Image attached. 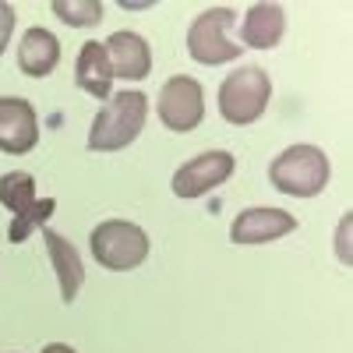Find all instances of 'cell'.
I'll use <instances>...</instances> for the list:
<instances>
[{"label": "cell", "mask_w": 353, "mask_h": 353, "mask_svg": "<svg viewBox=\"0 0 353 353\" xmlns=\"http://www.w3.org/2000/svg\"><path fill=\"white\" fill-rule=\"evenodd\" d=\"M233 156L230 152H201L194 159H188L181 170L173 173V194L176 198H201V194H209L212 188H219L223 181H230L233 176Z\"/></svg>", "instance_id": "obj_8"}, {"label": "cell", "mask_w": 353, "mask_h": 353, "mask_svg": "<svg viewBox=\"0 0 353 353\" xmlns=\"http://www.w3.org/2000/svg\"><path fill=\"white\" fill-rule=\"evenodd\" d=\"M43 353H74L68 343H50V346H43Z\"/></svg>", "instance_id": "obj_19"}, {"label": "cell", "mask_w": 353, "mask_h": 353, "mask_svg": "<svg viewBox=\"0 0 353 353\" xmlns=\"http://www.w3.org/2000/svg\"><path fill=\"white\" fill-rule=\"evenodd\" d=\"M0 205L14 212V219L8 226V241L11 244L28 241L57 212V201L53 198H39L36 194V176L21 173V170H11V173L0 176Z\"/></svg>", "instance_id": "obj_3"}, {"label": "cell", "mask_w": 353, "mask_h": 353, "mask_svg": "<svg viewBox=\"0 0 353 353\" xmlns=\"http://www.w3.org/2000/svg\"><path fill=\"white\" fill-rule=\"evenodd\" d=\"M39 141V121L36 110L21 96H0V152L25 156Z\"/></svg>", "instance_id": "obj_9"}, {"label": "cell", "mask_w": 353, "mask_h": 353, "mask_svg": "<svg viewBox=\"0 0 353 353\" xmlns=\"http://www.w3.org/2000/svg\"><path fill=\"white\" fill-rule=\"evenodd\" d=\"M159 121L163 128L176 131V134H184V131H194L201 124V117H205V92H201V85L188 74H173L166 85H163V92H159Z\"/></svg>", "instance_id": "obj_7"}, {"label": "cell", "mask_w": 353, "mask_h": 353, "mask_svg": "<svg viewBox=\"0 0 353 353\" xmlns=\"http://www.w3.org/2000/svg\"><path fill=\"white\" fill-rule=\"evenodd\" d=\"M145 117H149V99L138 88H124L106 99V106L96 113L92 131H88V149L92 152H121L141 134Z\"/></svg>", "instance_id": "obj_1"}, {"label": "cell", "mask_w": 353, "mask_h": 353, "mask_svg": "<svg viewBox=\"0 0 353 353\" xmlns=\"http://www.w3.org/2000/svg\"><path fill=\"white\" fill-rule=\"evenodd\" d=\"M57 64H61V43H57V36L50 32V28L32 25L21 36V46H18V68H21V74L46 78L50 71H57Z\"/></svg>", "instance_id": "obj_14"}, {"label": "cell", "mask_w": 353, "mask_h": 353, "mask_svg": "<svg viewBox=\"0 0 353 353\" xmlns=\"http://www.w3.org/2000/svg\"><path fill=\"white\" fill-rule=\"evenodd\" d=\"M53 14L64 25L74 28H92L103 21V4L99 0H53Z\"/></svg>", "instance_id": "obj_16"}, {"label": "cell", "mask_w": 353, "mask_h": 353, "mask_svg": "<svg viewBox=\"0 0 353 353\" xmlns=\"http://www.w3.org/2000/svg\"><path fill=\"white\" fill-rule=\"evenodd\" d=\"M11 32H14V8L8 4V0H0V53L8 50Z\"/></svg>", "instance_id": "obj_17"}, {"label": "cell", "mask_w": 353, "mask_h": 353, "mask_svg": "<svg viewBox=\"0 0 353 353\" xmlns=\"http://www.w3.org/2000/svg\"><path fill=\"white\" fill-rule=\"evenodd\" d=\"M346 230H350V216H343V230H339V258L350 261V248H346Z\"/></svg>", "instance_id": "obj_18"}, {"label": "cell", "mask_w": 353, "mask_h": 353, "mask_svg": "<svg viewBox=\"0 0 353 353\" xmlns=\"http://www.w3.org/2000/svg\"><path fill=\"white\" fill-rule=\"evenodd\" d=\"M286 32V11L279 4H254L241 21V39L251 50H272Z\"/></svg>", "instance_id": "obj_15"}, {"label": "cell", "mask_w": 353, "mask_h": 353, "mask_svg": "<svg viewBox=\"0 0 353 353\" xmlns=\"http://www.w3.org/2000/svg\"><path fill=\"white\" fill-rule=\"evenodd\" d=\"M233 21H237L233 8H209V11H201L191 21V28H188V53L194 57L198 64H205V68L237 61L241 46L230 39Z\"/></svg>", "instance_id": "obj_6"}, {"label": "cell", "mask_w": 353, "mask_h": 353, "mask_svg": "<svg viewBox=\"0 0 353 353\" xmlns=\"http://www.w3.org/2000/svg\"><path fill=\"white\" fill-rule=\"evenodd\" d=\"M43 241H46V251H50V261H53L57 283H61V297H64V304H71L78 297L81 283H85V265L78 258V248L50 226H43Z\"/></svg>", "instance_id": "obj_12"}, {"label": "cell", "mask_w": 353, "mask_h": 353, "mask_svg": "<svg viewBox=\"0 0 353 353\" xmlns=\"http://www.w3.org/2000/svg\"><path fill=\"white\" fill-rule=\"evenodd\" d=\"M297 230V219L283 209H269V205H254V209H244L230 226V241L241 248H254V244H269L279 241L286 233Z\"/></svg>", "instance_id": "obj_10"}, {"label": "cell", "mask_w": 353, "mask_h": 353, "mask_svg": "<svg viewBox=\"0 0 353 353\" xmlns=\"http://www.w3.org/2000/svg\"><path fill=\"white\" fill-rule=\"evenodd\" d=\"M92 258L110 272H131L149 258V233L128 219H106L88 237Z\"/></svg>", "instance_id": "obj_5"}, {"label": "cell", "mask_w": 353, "mask_h": 353, "mask_svg": "<svg viewBox=\"0 0 353 353\" xmlns=\"http://www.w3.org/2000/svg\"><path fill=\"white\" fill-rule=\"evenodd\" d=\"M103 46H106V57H110L113 78H124V81L149 78L152 50H149V39L145 36H138V32H113Z\"/></svg>", "instance_id": "obj_11"}, {"label": "cell", "mask_w": 353, "mask_h": 353, "mask_svg": "<svg viewBox=\"0 0 353 353\" xmlns=\"http://www.w3.org/2000/svg\"><path fill=\"white\" fill-rule=\"evenodd\" d=\"M74 85L81 92L96 96V99H110V88H113V68H110V57H106V46L88 39L81 50H78V61H74Z\"/></svg>", "instance_id": "obj_13"}, {"label": "cell", "mask_w": 353, "mask_h": 353, "mask_svg": "<svg viewBox=\"0 0 353 353\" xmlns=\"http://www.w3.org/2000/svg\"><path fill=\"white\" fill-rule=\"evenodd\" d=\"M272 99V78L261 68H237L219 85V113L233 128H248L269 110Z\"/></svg>", "instance_id": "obj_4"}, {"label": "cell", "mask_w": 353, "mask_h": 353, "mask_svg": "<svg viewBox=\"0 0 353 353\" xmlns=\"http://www.w3.org/2000/svg\"><path fill=\"white\" fill-rule=\"evenodd\" d=\"M332 176L329 156L318 145H290L286 152H279L269 163V181L276 191L293 194V198H314L325 191Z\"/></svg>", "instance_id": "obj_2"}]
</instances>
